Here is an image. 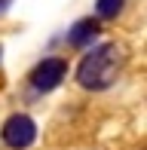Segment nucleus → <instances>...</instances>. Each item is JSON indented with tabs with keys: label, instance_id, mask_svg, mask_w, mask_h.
I'll return each instance as SVG.
<instances>
[{
	"label": "nucleus",
	"instance_id": "5",
	"mask_svg": "<svg viewBox=\"0 0 147 150\" xmlns=\"http://www.w3.org/2000/svg\"><path fill=\"white\" fill-rule=\"evenodd\" d=\"M123 3L126 0H95V12L98 18H117L123 12Z\"/></svg>",
	"mask_w": 147,
	"mask_h": 150
},
{
	"label": "nucleus",
	"instance_id": "2",
	"mask_svg": "<svg viewBox=\"0 0 147 150\" xmlns=\"http://www.w3.org/2000/svg\"><path fill=\"white\" fill-rule=\"evenodd\" d=\"M34 138H37V126H34V120L25 117V113H12V117L3 122V141L12 150H28L34 144Z\"/></svg>",
	"mask_w": 147,
	"mask_h": 150
},
{
	"label": "nucleus",
	"instance_id": "6",
	"mask_svg": "<svg viewBox=\"0 0 147 150\" xmlns=\"http://www.w3.org/2000/svg\"><path fill=\"white\" fill-rule=\"evenodd\" d=\"M141 150H147V147H141Z\"/></svg>",
	"mask_w": 147,
	"mask_h": 150
},
{
	"label": "nucleus",
	"instance_id": "3",
	"mask_svg": "<svg viewBox=\"0 0 147 150\" xmlns=\"http://www.w3.org/2000/svg\"><path fill=\"white\" fill-rule=\"evenodd\" d=\"M64 74H68V61L64 58H43L31 74V86L37 92H52L64 80Z\"/></svg>",
	"mask_w": 147,
	"mask_h": 150
},
{
	"label": "nucleus",
	"instance_id": "4",
	"mask_svg": "<svg viewBox=\"0 0 147 150\" xmlns=\"http://www.w3.org/2000/svg\"><path fill=\"white\" fill-rule=\"evenodd\" d=\"M95 34H98V22L95 18H80V22L68 31V43L71 46H86Z\"/></svg>",
	"mask_w": 147,
	"mask_h": 150
},
{
	"label": "nucleus",
	"instance_id": "1",
	"mask_svg": "<svg viewBox=\"0 0 147 150\" xmlns=\"http://www.w3.org/2000/svg\"><path fill=\"white\" fill-rule=\"evenodd\" d=\"M119 67H123V49L117 43H101L89 52L77 67V83L83 89H92V92H101L113 86Z\"/></svg>",
	"mask_w": 147,
	"mask_h": 150
}]
</instances>
